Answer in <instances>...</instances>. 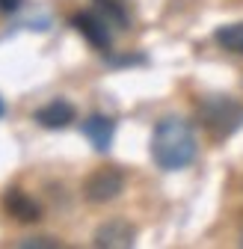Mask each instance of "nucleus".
<instances>
[{
  "mask_svg": "<svg viewBox=\"0 0 243 249\" xmlns=\"http://www.w3.org/2000/svg\"><path fill=\"white\" fill-rule=\"evenodd\" d=\"M196 119L210 140H228L243 128V104L228 95H210L199 101Z\"/></svg>",
  "mask_w": 243,
  "mask_h": 249,
  "instance_id": "obj_2",
  "label": "nucleus"
},
{
  "mask_svg": "<svg viewBox=\"0 0 243 249\" xmlns=\"http://www.w3.org/2000/svg\"><path fill=\"white\" fill-rule=\"evenodd\" d=\"M92 12H98L104 21H107V27H116V30H125L128 27V12L122 9L116 0H92Z\"/></svg>",
  "mask_w": 243,
  "mask_h": 249,
  "instance_id": "obj_9",
  "label": "nucleus"
},
{
  "mask_svg": "<svg viewBox=\"0 0 243 249\" xmlns=\"http://www.w3.org/2000/svg\"><path fill=\"white\" fill-rule=\"evenodd\" d=\"M74 116H77V110H74L71 101L53 98V101H48L45 107H39L33 119L42 124V128H48V131H59V128H69V124L74 122Z\"/></svg>",
  "mask_w": 243,
  "mask_h": 249,
  "instance_id": "obj_6",
  "label": "nucleus"
},
{
  "mask_svg": "<svg viewBox=\"0 0 243 249\" xmlns=\"http://www.w3.org/2000/svg\"><path fill=\"white\" fill-rule=\"evenodd\" d=\"M3 211L12 216V220L18 223H36L42 220V208L33 196H27L24 190H18V187H12V190L3 193Z\"/></svg>",
  "mask_w": 243,
  "mask_h": 249,
  "instance_id": "obj_5",
  "label": "nucleus"
},
{
  "mask_svg": "<svg viewBox=\"0 0 243 249\" xmlns=\"http://www.w3.org/2000/svg\"><path fill=\"white\" fill-rule=\"evenodd\" d=\"M214 39H217V45H220L223 51H231V53H243V21L220 27L217 33H214Z\"/></svg>",
  "mask_w": 243,
  "mask_h": 249,
  "instance_id": "obj_10",
  "label": "nucleus"
},
{
  "mask_svg": "<svg viewBox=\"0 0 243 249\" xmlns=\"http://www.w3.org/2000/svg\"><path fill=\"white\" fill-rule=\"evenodd\" d=\"M240 246H243V234H240Z\"/></svg>",
  "mask_w": 243,
  "mask_h": 249,
  "instance_id": "obj_14",
  "label": "nucleus"
},
{
  "mask_svg": "<svg viewBox=\"0 0 243 249\" xmlns=\"http://www.w3.org/2000/svg\"><path fill=\"white\" fill-rule=\"evenodd\" d=\"M113 131H116V122H113L110 116H101V113L89 116V119L83 122V137L92 142L98 151H107V148H110V142H113Z\"/></svg>",
  "mask_w": 243,
  "mask_h": 249,
  "instance_id": "obj_8",
  "label": "nucleus"
},
{
  "mask_svg": "<svg viewBox=\"0 0 243 249\" xmlns=\"http://www.w3.org/2000/svg\"><path fill=\"white\" fill-rule=\"evenodd\" d=\"M122 190H125V172L119 166H98L83 181V199L92 202V205L113 202Z\"/></svg>",
  "mask_w": 243,
  "mask_h": 249,
  "instance_id": "obj_3",
  "label": "nucleus"
},
{
  "mask_svg": "<svg viewBox=\"0 0 243 249\" xmlns=\"http://www.w3.org/2000/svg\"><path fill=\"white\" fill-rule=\"evenodd\" d=\"M21 6V0H0V12L3 15H9V12H15Z\"/></svg>",
  "mask_w": 243,
  "mask_h": 249,
  "instance_id": "obj_12",
  "label": "nucleus"
},
{
  "mask_svg": "<svg viewBox=\"0 0 243 249\" xmlns=\"http://www.w3.org/2000/svg\"><path fill=\"white\" fill-rule=\"evenodd\" d=\"M18 246L21 249H56L59 240H53V237H27V240H18Z\"/></svg>",
  "mask_w": 243,
  "mask_h": 249,
  "instance_id": "obj_11",
  "label": "nucleus"
},
{
  "mask_svg": "<svg viewBox=\"0 0 243 249\" xmlns=\"http://www.w3.org/2000/svg\"><path fill=\"white\" fill-rule=\"evenodd\" d=\"M134 243H137V226L125 216H110L92 234V246L98 249H131Z\"/></svg>",
  "mask_w": 243,
  "mask_h": 249,
  "instance_id": "obj_4",
  "label": "nucleus"
},
{
  "mask_svg": "<svg viewBox=\"0 0 243 249\" xmlns=\"http://www.w3.org/2000/svg\"><path fill=\"white\" fill-rule=\"evenodd\" d=\"M0 116H3V101H0Z\"/></svg>",
  "mask_w": 243,
  "mask_h": 249,
  "instance_id": "obj_13",
  "label": "nucleus"
},
{
  "mask_svg": "<svg viewBox=\"0 0 243 249\" xmlns=\"http://www.w3.org/2000/svg\"><path fill=\"white\" fill-rule=\"evenodd\" d=\"M71 24L77 27V33L86 36V42L95 45L98 51H107L110 48V27H107V21L98 12H80V15L71 18Z\"/></svg>",
  "mask_w": 243,
  "mask_h": 249,
  "instance_id": "obj_7",
  "label": "nucleus"
},
{
  "mask_svg": "<svg viewBox=\"0 0 243 249\" xmlns=\"http://www.w3.org/2000/svg\"><path fill=\"white\" fill-rule=\"evenodd\" d=\"M196 154H199V142L190 122L178 116H166L155 124V131H151V160L160 169L166 172L184 169L196 160Z\"/></svg>",
  "mask_w": 243,
  "mask_h": 249,
  "instance_id": "obj_1",
  "label": "nucleus"
}]
</instances>
